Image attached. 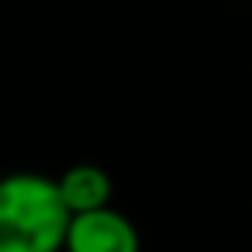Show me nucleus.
<instances>
[{"mask_svg":"<svg viewBox=\"0 0 252 252\" xmlns=\"http://www.w3.org/2000/svg\"><path fill=\"white\" fill-rule=\"evenodd\" d=\"M69 221L56 176L35 169L0 176V252H66Z\"/></svg>","mask_w":252,"mask_h":252,"instance_id":"nucleus-1","label":"nucleus"},{"mask_svg":"<svg viewBox=\"0 0 252 252\" xmlns=\"http://www.w3.org/2000/svg\"><path fill=\"white\" fill-rule=\"evenodd\" d=\"M66 252H142V235L135 221L111 204L90 214H73Z\"/></svg>","mask_w":252,"mask_h":252,"instance_id":"nucleus-2","label":"nucleus"},{"mask_svg":"<svg viewBox=\"0 0 252 252\" xmlns=\"http://www.w3.org/2000/svg\"><path fill=\"white\" fill-rule=\"evenodd\" d=\"M59 193L69 207V214H90L100 207H111L114 197V180L104 166L97 162H73L59 176Z\"/></svg>","mask_w":252,"mask_h":252,"instance_id":"nucleus-3","label":"nucleus"}]
</instances>
